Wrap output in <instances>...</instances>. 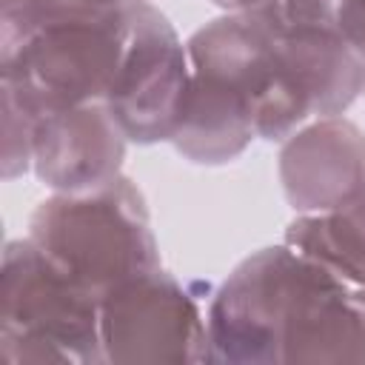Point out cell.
<instances>
[{
	"label": "cell",
	"instance_id": "obj_4",
	"mask_svg": "<svg viewBox=\"0 0 365 365\" xmlns=\"http://www.w3.org/2000/svg\"><path fill=\"white\" fill-rule=\"evenodd\" d=\"M94 297L160 268V245L143 191L131 177L86 194H48L29 217V234Z\"/></svg>",
	"mask_w": 365,
	"mask_h": 365
},
{
	"label": "cell",
	"instance_id": "obj_7",
	"mask_svg": "<svg viewBox=\"0 0 365 365\" xmlns=\"http://www.w3.org/2000/svg\"><path fill=\"white\" fill-rule=\"evenodd\" d=\"M271 83L257 114V140L282 143L319 117H339L365 88V63L336 29H288L274 17Z\"/></svg>",
	"mask_w": 365,
	"mask_h": 365
},
{
	"label": "cell",
	"instance_id": "obj_3",
	"mask_svg": "<svg viewBox=\"0 0 365 365\" xmlns=\"http://www.w3.org/2000/svg\"><path fill=\"white\" fill-rule=\"evenodd\" d=\"M191 91L171 145L197 165H225L257 140L271 83L274 23L265 9L225 11L188 40Z\"/></svg>",
	"mask_w": 365,
	"mask_h": 365
},
{
	"label": "cell",
	"instance_id": "obj_15",
	"mask_svg": "<svg viewBox=\"0 0 365 365\" xmlns=\"http://www.w3.org/2000/svg\"><path fill=\"white\" fill-rule=\"evenodd\" d=\"M217 9L222 11H257V9H265L271 0H211Z\"/></svg>",
	"mask_w": 365,
	"mask_h": 365
},
{
	"label": "cell",
	"instance_id": "obj_10",
	"mask_svg": "<svg viewBox=\"0 0 365 365\" xmlns=\"http://www.w3.org/2000/svg\"><path fill=\"white\" fill-rule=\"evenodd\" d=\"M277 174L297 214L345 205L365 185V131L348 117H319L279 143Z\"/></svg>",
	"mask_w": 365,
	"mask_h": 365
},
{
	"label": "cell",
	"instance_id": "obj_13",
	"mask_svg": "<svg viewBox=\"0 0 365 365\" xmlns=\"http://www.w3.org/2000/svg\"><path fill=\"white\" fill-rule=\"evenodd\" d=\"M339 0H271L265 11L288 29H334Z\"/></svg>",
	"mask_w": 365,
	"mask_h": 365
},
{
	"label": "cell",
	"instance_id": "obj_6",
	"mask_svg": "<svg viewBox=\"0 0 365 365\" xmlns=\"http://www.w3.org/2000/svg\"><path fill=\"white\" fill-rule=\"evenodd\" d=\"M191 91L188 43L148 0L128 3V34L120 66L103 97L111 117L137 145L171 143Z\"/></svg>",
	"mask_w": 365,
	"mask_h": 365
},
{
	"label": "cell",
	"instance_id": "obj_2",
	"mask_svg": "<svg viewBox=\"0 0 365 365\" xmlns=\"http://www.w3.org/2000/svg\"><path fill=\"white\" fill-rule=\"evenodd\" d=\"M125 34L123 0H0V88L34 117L97 103Z\"/></svg>",
	"mask_w": 365,
	"mask_h": 365
},
{
	"label": "cell",
	"instance_id": "obj_1",
	"mask_svg": "<svg viewBox=\"0 0 365 365\" xmlns=\"http://www.w3.org/2000/svg\"><path fill=\"white\" fill-rule=\"evenodd\" d=\"M205 322L211 362H365V285L288 242L245 257L208 297Z\"/></svg>",
	"mask_w": 365,
	"mask_h": 365
},
{
	"label": "cell",
	"instance_id": "obj_5",
	"mask_svg": "<svg viewBox=\"0 0 365 365\" xmlns=\"http://www.w3.org/2000/svg\"><path fill=\"white\" fill-rule=\"evenodd\" d=\"M0 359L6 365H103L100 297L31 237L9 240L0 262Z\"/></svg>",
	"mask_w": 365,
	"mask_h": 365
},
{
	"label": "cell",
	"instance_id": "obj_16",
	"mask_svg": "<svg viewBox=\"0 0 365 365\" xmlns=\"http://www.w3.org/2000/svg\"><path fill=\"white\" fill-rule=\"evenodd\" d=\"M123 3H143V0H123Z\"/></svg>",
	"mask_w": 365,
	"mask_h": 365
},
{
	"label": "cell",
	"instance_id": "obj_14",
	"mask_svg": "<svg viewBox=\"0 0 365 365\" xmlns=\"http://www.w3.org/2000/svg\"><path fill=\"white\" fill-rule=\"evenodd\" d=\"M334 29L348 43V48L365 63V0H339Z\"/></svg>",
	"mask_w": 365,
	"mask_h": 365
},
{
	"label": "cell",
	"instance_id": "obj_11",
	"mask_svg": "<svg viewBox=\"0 0 365 365\" xmlns=\"http://www.w3.org/2000/svg\"><path fill=\"white\" fill-rule=\"evenodd\" d=\"M282 242L311 257L339 279L365 285V185L354 200L322 214H297Z\"/></svg>",
	"mask_w": 365,
	"mask_h": 365
},
{
	"label": "cell",
	"instance_id": "obj_17",
	"mask_svg": "<svg viewBox=\"0 0 365 365\" xmlns=\"http://www.w3.org/2000/svg\"><path fill=\"white\" fill-rule=\"evenodd\" d=\"M362 94H365V88H362Z\"/></svg>",
	"mask_w": 365,
	"mask_h": 365
},
{
	"label": "cell",
	"instance_id": "obj_9",
	"mask_svg": "<svg viewBox=\"0 0 365 365\" xmlns=\"http://www.w3.org/2000/svg\"><path fill=\"white\" fill-rule=\"evenodd\" d=\"M128 137L103 100L34 120L31 174L54 194H86L123 177Z\"/></svg>",
	"mask_w": 365,
	"mask_h": 365
},
{
	"label": "cell",
	"instance_id": "obj_12",
	"mask_svg": "<svg viewBox=\"0 0 365 365\" xmlns=\"http://www.w3.org/2000/svg\"><path fill=\"white\" fill-rule=\"evenodd\" d=\"M0 174L3 180H14L31 171V145H34V114L9 91L0 88Z\"/></svg>",
	"mask_w": 365,
	"mask_h": 365
},
{
	"label": "cell",
	"instance_id": "obj_8",
	"mask_svg": "<svg viewBox=\"0 0 365 365\" xmlns=\"http://www.w3.org/2000/svg\"><path fill=\"white\" fill-rule=\"evenodd\" d=\"M100 342L106 362H211L200 297L163 268L100 297Z\"/></svg>",
	"mask_w": 365,
	"mask_h": 365
}]
</instances>
